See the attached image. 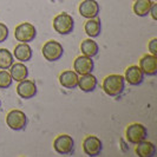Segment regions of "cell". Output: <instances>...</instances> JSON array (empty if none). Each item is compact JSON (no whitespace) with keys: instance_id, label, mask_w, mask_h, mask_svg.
I'll return each instance as SVG.
<instances>
[{"instance_id":"cell-27","label":"cell","mask_w":157,"mask_h":157,"mask_svg":"<svg viewBox=\"0 0 157 157\" xmlns=\"http://www.w3.org/2000/svg\"><path fill=\"white\" fill-rule=\"evenodd\" d=\"M56 1H60V0H56Z\"/></svg>"},{"instance_id":"cell-6","label":"cell","mask_w":157,"mask_h":157,"mask_svg":"<svg viewBox=\"0 0 157 157\" xmlns=\"http://www.w3.org/2000/svg\"><path fill=\"white\" fill-rule=\"evenodd\" d=\"M14 37L20 43H31L37 37V30L36 27L30 23H21L19 24L14 30Z\"/></svg>"},{"instance_id":"cell-18","label":"cell","mask_w":157,"mask_h":157,"mask_svg":"<svg viewBox=\"0 0 157 157\" xmlns=\"http://www.w3.org/2000/svg\"><path fill=\"white\" fill-rule=\"evenodd\" d=\"M8 70H10V75H11L12 79L18 82V83L26 79L29 76V69L23 63H13Z\"/></svg>"},{"instance_id":"cell-7","label":"cell","mask_w":157,"mask_h":157,"mask_svg":"<svg viewBox=\"0 0 157 157\" xmlns=\"http://www.w3.org/2000/svg\"><path fill=\"white\" fill-rule=\"evenodd\" d=\"M53 149L59 155H69L75 149V141L70 135H59L53 141Z\"/></svg>"},{"instance_id":"cell-28","label":"cell","mask_w":157,"mask_h":157,"mask_svg":"<svg viewBox=\"0 0 157 157\" xmlns=\"http://www.w3.org/2000/svg\"><path fill=\"white\" fill-rule=\"evenodd\" d=\"M0 106H1V102H0Z\"/></svg>"},{"instance_id":"cell-5","label":"cell","mask_w":157,"mask_h":157,"mask_svg":"<svg viewBox=\"0 0 157 157\" xmlns=\"http://www.w3.org/2000/svg\"><path fill=\"white\" fill-rule=\"evenodd\" d=\"M6 124L11 130H24L27 125V116L21 110H11L6 116Z\"/></svg>"},{"instance_id":"cell-20","label":"cell","mask_w":157,"mask_h":157,"mask_svg":"<svg viewBox=\"0 0 157 157\" xmlns=\"http://www.w3.org/2000/svg\"><path fill=\"white\" fill-rule=\"evenodd\" d=\"M80 51H82V53L84 56L92 58V57L98 55L99 46H98V44L92 38H89V39H85L82 41V44H80Z\"/></svg>"},{"instance_id":"cell-12","label":"cell","mask_w":157,"mask_h":157,"mask_svg":"<svg viewBox=\"0 0 157 157\" xmlns=\"http://www.w3.org/2000/svg\"><path fill=\"white\" fill-rule=\"evenodd\" d=\"M140 69L145 76L154 77L157 75V57L154 55L143 56L140 60Z\"/></svg>"},{"instance_id":"cell-13","label":"cell","mask_w":157,"mask_h":157,"mask_svg":"<svg viewBox=\"0 0 157 157\" xmlns=\"http://www.w3.org/2000/svg\"><path fill=\"white\" fill-rule=\"evenodd\" d=\"M124 79L130 85L137 86V85L142 84V82L144 80V73L142 72L138 65H131L125 70Z\"/></svg>"},{"instance_id":"cell-2","label":"cell","mask_w":157,"mask_h":157,"mask_svg":"<svg viewBox=\"0 0 157 157\" xmlns=\"http://www.w3.org/2000/svg\"><path fill=\"white\" fill-rule=\"evenodd\" d=\"M73 27H75V20L69 13L63 12L53 18V29L57 33L62 36L70 34L73 31Z\"/></svg>"},{"instance_id":"cell-8","label":"cell","mask_w":157,"mask_h":157,"mask_svg":"<svg viewBox=\"0 0 157 157\" xmlns=\"http://www.w3.org/2000/svg\"><path fill=\"white\" fill-rule=\"evenodd\" d=\"M103 150V143L97 136H87L83 141V151L89 157H97Z\"/></svg>"},{"instance_id":"cell-24","label":"cell","mask_w":157,"mask_h":157,"mask_svg":"<svg viewBox=\"0 0 157 157\" xmlns=\"http://www.w3.org/2000/svg\"><path fill=\"white\" fill-rule=\"evenodd\" d=\"M8 37V27L5 24L0 23V43L6 41Z\"/></svg>"},{"instance_id":"cell-29","label":"cell","mask_w":157,"mask_h":157,"mask_svg":"<svg viewBox=\"0 0 157 157\" xmlns=\"http://www.w3.org/2000/svg\"><path fill=\"white\" fill-rule=\"evenodd\" d=\"M134 1H135V0H134Z\"/></svg>"},{"instance_id":"cell-11","label":"cell","mask_w":157,"mask_h":157,"mask_svg":"<svg viewBox=\"0 0 157 157\" xmlns=\"http://www.w3.org/2000/svg\"><path fill=\"white\" fill-rule=\"evenodd\" d=\"M17 94L23 99H31L37 94V85L33 80L30 79H24L19 82L17 86Z\"/></svg>"},{"instance_id":"cell-19","label":"cell","mask_w":157,"mask_h":157,"mask_svg":"<svg viewBox=\"0 0 157 157\" xmlns=\"http://www.w3.org/2000/svg\"><path fill=\"white\" fill-rule=\"evenodd\" d=\"M84 30H85V33H86L90 38H97L101 34V32H102L101 20L99 19H96V18L89 19L86 23H85Z\"/></svg>"},{"instance_id":"cell-4","label":"cell","mask_w":157,"mask_h":157,"mask_svg":"<svg viewBox=\"0 0 157 157\" xmlns=\"http://www.w3.org/2000/svg\"><path fill=\"white\" fill-rule=\"evenodd\" d=\"M126 140L131 144H138L140 142L147 140L148 137V130L147 128L141 123H134L126 128L125 130Z\"/></svg>"},{"instance_id":"cell-10","label":"cell","mask_w":157,"mask_h":157,"mask_svg":"<svg viewBox=\"0 0 157 157\" xmlns=\"http://www.w3.org/2000/svg\"><path fill=\"white\" fill-rule=\"evenodd\" d=\"M94 67V60L91 57H86V56H79L75 59V63H73V70L75 72L82 76V75H87V73H91Z\"/></svg>"},{"instance_id":"cell-9","label":"cell","mask_w":157,"mask_h":157,"mask_svg":"<svg viewBox=\"0 0 157 157\" xmlns=\"http://www.w3.org/2000/svg\"><path fill=\"white\" fill-rule=\"evenodd\" d=\"M79 14L83 18L86 19H92V18H97L99 14V4L96 0H84L79 4Z\"/></svg>"},{"instance_id":"cell-1","label":"cell","mask_w":157,"mask_h":157,"mask_svg":"<svg viewBox=\"0 0 157 157\" xmlns=\"http://www.w3.org/2000/svg\"><path fill=\"white\" fill-rule=\"evenodd\" d=\"M125 79L121 75H110L103 80V91L110 97H118L124 91Z\"/></svg>"},{"instance_id":"cell-14","label":"cell","mask_w":157,"mask_h":157,"mask_svg":"<svg viewBox=\"0 0 157 157\" xmlns=\"http://www.w3.org/2000/svg\"><path fill=\"white\" fill-rule=\"evenodd\" d=\"M78 79L79 76L73 70L63 71L59 76V83L60 85L67 90H73L78 87Z\"/></svg>"},{"instance_id":"cell-3","label":"cell","mask_w":157,"mask_h":157,"mask_svg":"<svg viewBox=\"0 0 157 157\" xmlns=\"http://www.w3.org/2000/svg\"><path fill=\"white\" fill-rule=\"evenodd\" d=\"M43 56L47 62H57L64 55L63 45L59 41L56 40H48L43 46Z\"/></svg>"},{"instance_id":"cell-22","label":"cell","mask_w":157,"mask_h":157,"mask_svg":"<svg viewBox=\"0 0 157 157\" xmlns=\"http://www.w3.org/2000/svg\"><path fill=\"white\" fill-rule=\"evenodd\" d=\"M14 63V57L7 48H0V70H8Z\"/></svg>"},{"instance_id":"cell-21","label":"cell","mask_w":157,"mask_h":157,"mask_svg":"<svg viewBox=\"0 0 157 157\" xmlns=\"http://www.w3.org/2000/svg\"><path fill=\"white\" fill-rule=\"evenodd\" d=\"M152 4H154L152 0H135V4L132 6L134 13L138 17H147L149 14Z\"/></svg>"},{"instance_id":"cell-16","label":"cell","mask_w":157,"mask_h":157,"mask_svg":"<svg viewBox=\"0 0 157 157\" xmlns=\"http://www.w3.org/2000/svg\"><path fill=\"white\" fill-rule=\"evenodd\" d=\"M98 84V80L94 77L92 73H87V75H82L78 79V86L82 91L84 92H92L96 90Z\"/></svg>"},{"instance_id":"cell-26","label":"cell","mask_w":157,"mask_h":157,"mask_svg":"<svg viewBox=\"0 0 157 157\" xmlns=\"http://www.w3.org/2000/svg\"><path fill=\"white\" fill-rule=\"evenodd\" d=\"M149 14H151V18L154 19V20H157V4H152V6L150 8V12Z\"/></svg>"},{"instance_id":"cell-25","label":"cell","mask_w":157,"mask_h":157,"mask_svg":"<svg viewBox=\"0 0 157 157\" xmlns=\"http://www.w3.org/2000/svg\"><path fill=\"white\" fill-rule=\"evenodd\" d=\"M150 53L154 56H157V38H154L149 41V45H148Z\"/></svg>"},{"instance_id":"cell-17","label":"cell","mask_w":157,"mask_h":157,"mask_svg":"<svg viewBox=\"0 0 157 157\" xmlns=\"http://www.w3.org/2000/svg\"><path fill=\"white\" fill-rule=\"evenodd\" d=\"M136 155L140 157H154L156 155V147L152 142L142 141L138 144H136Z\"/></svg>"},{"instance_id":"cell-23","label":"cell","mask_w":157,"mask_h":157,"mask_svg":"<svg viewBox=\"0 0 157 157\" xmlns=\"http://www.w3.org/2000/svg\"><path fill=\"white\" fill-rule=\"evenodd\" d=\"M13 79L7 70H0V89H8L12 85Z\"/></svg>"},{"instance_id":"cell-15","label":"cell","mask_w":157,"mask_h":157,"mask_svg":"<svg viewBox=\"0 0 157 157\" xmlns=\"http://www.w3.org/2000/svg\"><path fill=\"white\" fill-rule=\"evenodd\" d=\"M32 48L29 44L26 43H20L18 44L13 51V57H16L17 60H19L20 63H26V62H30L32 59Z\"/></svg>"}]
</instances>
